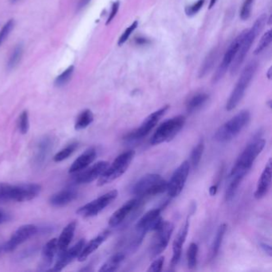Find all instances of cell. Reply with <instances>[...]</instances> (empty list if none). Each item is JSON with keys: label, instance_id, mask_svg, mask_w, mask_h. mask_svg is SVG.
<instances>
[{"label": "cell", "instance_id": "cell-37", "mask_svg": "<svg viewBox=\"0 0 272 272\" xmlns=\"http://www.w3.org/2000/svg\"><path fill=\"white\" fill-rule=\"evenodd\" d=\"M74 66L70 65L66 70H64L60 75L55 78V85L57 87H61L67 84L70 82V79L74 74Z\"/></svg>", "mask_w": 272, "mask_h": 272}, {"label": "cell", "instance_id": "cell-46", "mask_svg": "<svg viewBox=\"0 0 272 272\" xmlns=\"http://www.w3.org/2000/svg\"><path fill=\"white\" fill-rule=\"evenodd\" d=\"M119 6H120V2L119 1H116L114 2L112 5V8H111V11H110V15H109V18H108L107 22H106V24H110V22L112 21L114 18L115 17V15H117L118 11H119Z\"/></svg>", "mask_w": 272, "mask_h": 272}, {"label": "cell", "instance_id": "cell-5", "mask_svg": "<svg viewBox=\"0 0 272 272\" xmlns=\"http://www.w3.org/2000/svg\"><path fill=\"white\" fill-rule=\"evenodd\" d=\"M167 184L168 182L163 180L159 174H147L134 184L132 192L141 198L156 196L167 191Z\"/></svg>", "mask_w": 272, "mask_h": 272}, {"label": "cell", "instance_id": "cell-12", "mask_svg": "<svg viewBox=\"0 0 272 272\" xmlns=\"http://www.w3.org/2000/svg\"><path fill=\"white\" fill-rule=\"evenodd\" d=\"M169 108V106H163L162 108L149 115L137 129L131 132L126 136L125 140L132 142V141L142 139L143 137H146L154 127L156 126L160 119L165 115Z\"/></svg>", "mask_w": 272, "mask_h": 272}, {"label": "cell", "instance_id": "cell-47", "mask_svg": "<svg viewBox=\"0 0 272 272\" xmlns=\"http://www.w3.org/2000/svg\"><path fill=\"white\" fill-rule=\"evenodd\" d=\"M11 219V215L6 212L3 211L2 209H0V224L6 223V222L9 221Z\"/></svg>", "mask_w": 272, "mask_h": 272}, {"label": "cell", "instance_id": "cell-4", "mask_svg": "<svg viewBox=\"0 0 272 272\" xmlns=\"http://www.w3.org/2000/svg\"><path fill=\"white\" fill-rule=\"evenodd\" d=\"M258 62L255 60H252L245 66L244 69L241 73V77L239 78L236 87L232 91L230 97L228 98L226 105V110L228 111L234 110L238 106L240 101L242 100L245 91L247 89L249 84L251 83L255 72L257 70Z\"/></svg>", "mask_w": 272, "mask_h": 272}, {"label": "cell", "instance_id": "cell-25", "mask_svg": "<svg viewBox=\"0 0 272 272\" xmlns=\"http://www.w3.org/2000/svg\"><path fill=\"white\" fill-rule=\"evenodd\" d=\"M110 234V232L109 231H105V232L100 233L93 240H91L87 244L85 243L84 247L78 257V261L83 262L87 260L91 254L93 253L107 240Z\"/></svg>", "mask_w": 272, "mask_h": 272}, {"label": "cell", "instance_id": "cell-20", "mask_svg": "<svg viewBox=\"0 0 272 272\" xmlns=\"http://www.w3.org/2000/svg\"><path fill=\"white\" fill-rule=\"evenodd\" d=\"M78 192L75 188H66L60 190L51 196L49 202L51 206L55 208H61L69 205L76 200Z\"/></svg>", "mask_w": 272, "mask_h": 272}, {"label": "cell", "instance_id": "cell-40", "mask_svg": "<svg viewBox=\"0 0 272 272\" xmlns=\"http://www.w3.org/2000/svg\"><path fill=\"white\" fill-rule=\"evenodd\" d=\"M15 27V21L13 19H10L8 22H6L5 25L2 27L0 30V47L2 46V43L5 42L6 38L8 37L11 33L13 28Z\"/></svg>", "mask_w": 272, "mask_h": 272}, {"label": "cell", "instance_id": "cell-53", "mask_svg": "<svg viewBox=\"0 0 272 272\" xmlns=\"http://www.w3.org/2000/svg\"><path fill=\"white\" fill-rule=\"evenodd\" d=\"M11 1L12 2H18V1H19V0H11Z\"/></svg>", "mask_w": 272, "mask_h": 272}, {"label": "cell", "instance_id": "cell-19", "mask_svg": "<svg viewBox=\"0 0 272 272\" xmlns=\"http://www.w3.org/2000/svg\"><path fill=\"white\" fill-rule=\"evenodd\" d=\"M140 201L138 199H132L127 201L125 204L121 206L120 209H118L115 212L111 215L109 219V226L111 228H115L117 226L120 225L127 216L133 212V210L139 206Z\"/></svg>", "mask_w": 272, "mask_h": 272}, {"label": "cell", "instance_id": "cell-24", "mask_svg": "<svg viewBox=\"0 0 272 272\" xmlns=\"http://www.w3.org/2000/svg\"><path fill=\"white\" fill-rule=\"evenodd\" d=\"M96 156H97L96 149L91 147L86 150L83 154H81L80 156H78L76 160H74V163L70 167L69 173L74 174V173L83 171L92 164Z\"/></svg>", "mask_w": 272, "mask_h": 272}, {"label": "cell", "instance_id": "cell-30", "mask_svg": "<svg viewBox=\"0 0 272 272\" xmlns=\"http://www.w3.org/2000/svg\"><path fill=\"white\" fill-rule=\"evenodd\" d=\"M227 231V225L225 224H221L218 228L217 232L215 234V238L213 241L211 248V260H214L219 254V249L221 247L222 242L224 240L225 232Z\"/></svg>", "mask_w": 272, "mask_h": 272}, {"label": "cell", "instance_id": "cell-10", "mask_svg": "<svg viewBox=\"0 0 272 272\" xmlns=\"http://www.w3.org/2000/svg\"><path fill=\"white\" fill-rule=\"evenodd\" d=\"M118 195L119 192L117 190L106 192V194L95 199L94 201L79 208L77 210V214L83 218L93 217L95 215H98L101 211H103L111 203L114 202Z\"/></svg>", "mask_w": 272, "mask_h": 272}, {"label": "cell", "instance_id": "cell-43", "mask_svg": "<svg viewBox=\"0 0 272 272\" xmlns=\"http://www.w3.org/2000/svg\"><path fill=\"white\" fill-rule=\"evenodd\" d=\"M205 0H198L194 4L186 7V14L189 15V16L194 15L195 14H196V13L198 12V11L202 8L203 5L205 3Z\"/></svg>", "mask_w": 272, "mask_h": 272}, {"label": "cell", "instance_id": "cell-44", "mask_svg": "<svg viewBox=\"0 0 272 272\" xmlns=\"http://www.w3.org/2000/svg\"><path fill=\"white\" fill-rule=\"evenodd\" d=\"M165 261V257H159L156 260L152 262L150 268H149V272H160L162 271L163 264Z\"/></svg>", "mask_w": 272, "mask_h": 272}, {"label": "cell", "instance_id": "cell-17", "mask_svg": "<svg viewBox=\"0 0 272 272\" xmlns=\"http://www.w3.org/2000/svg\"><path fill=\"white\" fill-rule=\"evenodd\" d=\"M109 165V162L105 160L95 163L94 165L90 168L87 167L83 171L78 172L79 173L74 177V182L78 184H83L94 181L95 180L98 179L101 177Z\"/></svg>", "mask_w": 272, "mask_h": 272}, {"label": "cell", "instance_id": "cell-14", "mask_svg": "<svg viewBox=\"0 0 272 272\" xmlns=\"http://www.w3.org/2000/svg\"><path fill=\"white\" fill-rule=\"evenodd\" d=\"M38 232V228L34 224H25L15 231L8 241L5 242L2 249L6 252H11L17 248L19 245L23 244L29 239L35 236Z\"/></svg>", "mask_w": 272, "mask_h": 272}, {"label": "cell", "instance_id": "cell-41", "mask_svg": "<svg viewBox=\"0 0 272 272\" xmlns=\"http://www.w3.org/2000/svg\"><path fill=\"white\" fill-rule=\"evenodd\" d=\"M253 1L254 0H244V2L242 3L241 11V18L242 20H246L250 17Z\"/></svg>", "mask_w": 272, "mask_h": 272}, {"label": "cell", "instance_id": "cell-9", "mask_svg": "<svg viewBox=\"0 0 272 272\" xmlns=\"http://www.w3.org/2000/svg\"><path fill=\"white\" fill-rule=\"evenodd\" d=\"M173 230L174 225L169 221L161 222L160 225L154 230L155 234L150 250L151 257H156L165 251L171 239Z\"/></svg>", "mask_w": 272, "mask_h": 272}, {"label": "cell", "instance_id": "cell-27", "mask_svg": "<svg viewBox=\"0 0 272 272\" xmlns=\"http://www.w3.org/2000/svg\"><path fill=\"white\" fill-rule=\"evenodd\" d=\"M245 176L241 174H237V175L229 176V183H228L227 189L225 192V199L227 201H231L234 198L238 191L239 187L241 184V182L244 178Z\"/></svg>", "mask_w": 272, "mask_h": 272}, {"label": "cell", "instance_id": "cell-6", "mask_svg": "<svg viewBox=\"0 0 272 272\" xmlns=\"http://www.w3.org/2000/svg\"><path fill=\"white\" fill-rule=\"evenodd\" d=\"M134 156L135 152L133 150H129L117 156L114 162L109 165L107 169L98 178L97 185H106L121 177L129 168Z\"/></svg>", "mask_w": 272, "mask_h": 272}, {"label": "cell", "instance_id": "cell-22", "mask_svg": "<svg viewBox=\"0 0 272 272\" xmlns=\"http://www.w3.org/2000/svg\"><path fill=\"white\" fill-rule=\"evenodd\" d=\"M272 159H269L258 181L255 192V197L258 200L264 198L268 194L272 183Z\"/></svg>", "mask_w": 272, "mask_h": 272}, {"label": "cell", "instance_id": "cell-35", "mask_svg": "<svg viewBox=\"0 0 272 272\" xmlns=\"http://www.w3.org/2000/svg\"><path fill=\"white\" fill-rule=\"evenodd\" d=\"M198 245L196 242H192L189 245L187 252V264L190 270H193L197 265V257H198Z\"/></svg>", "mask_w": 272, "mask_h": 272}, {"label": "cell", "instance_id": "cell-15", "mask_svg": "<svg viewBox=\"0 0 272 272\" xmlns=\"http://www.w3.org/2000/svg\"><path fill=\"white\" fill-rule=\"evenodd\" d=\"M86 241L85 239H81L80 241L75 243L73 247L65 249V251H61L58 255L57 261L55 263V266L49 271L51 272H61L65 267H67L70 263L74 261L75 259H78L80 255L81 251L84 247Z\"/></svg>", "mask_w": 272, "mask_h": 272}, {"label": "cell", "instance_id": "cell-33", "mask_svg": "<svg viewBox=\"0 0 272 272\" xmlns=\"http://www.w3.org/2000/svg\"><path fill=\"white\" fill-rule=\"evenodd\" d=\"M78 147V142H72V143L69 144L66 147L60 150V152L55 154V156H54V161L55 162H61L63 160H66L76 151Z\"/></svg>", "mask_w": 272, "mask_h": 272}, {"label": "cell", "instance_id": "cell-16", "mask_svg": "<svg viewBox=\"0 0 272 272\" xmlns=\"http://www.w3.org/2000/svg\"><path fill=\"white\" fill-rule=\"evenodd\" d=\"M244 32H242L237 38H235L234 41L232 42V44L228 47V51H226L223 61L219 65V67L217 68V70H216L214 76H213V82L214 83L219 82L224 76V74H226L228 67L232 65V61H233L236 55H237L239 47L241 46V41H242Z\"/></svg>", "mask_w": 272, "mask_h": 272}, {"label": "cell", "instance_id": "cell-42", "mask_svg": "<svg viewBox=\"0 0 272 272\" xmlns=\"http://www.w3.org/2000/svg\"><path fill=\"white\" fill-rule=\"evenodd\" d=\"M137 26H138V23H137V21L133 22V24H131L129 28H127L126 30H124V33L121 34L120 38H119V46H121L123 43H124V42L128 40V38H129V36H130L131 34L134 31V30H135L136 28H137Z\"/></svg>", "mask_w": 272, "mask_h": 272}, {"label": "cell", "instance_id": "cell-23", "mask_svg": "<svg viewBox=\"0 0 272 272\" xmlns=\"http://www.w3.org/2000/svg\"><path fill=\"white\" fill-rule=\"evenodd\" d=\"M58 252V239L54 238L44 245L42 251V260L39 264V270L49 271Z\"/></svg>", "mask_w": 272, "mask_h": 272}, {"label": "cell", "instance_id": "cell-21", "mask_svg": "<svg viewBox=\"0 0 272 272\" xmlns=\"http://www.w3.org/2000/svg\"><path fill=\"white\" fill-rule=\"evenodd\" d=\"M188 229H189V222L184 223L182 228L180 229L178 236L173 241V257L171 260V266L176 267L179 264L181 257L182 247L185 242L186 238L188 236Z\"/></svg>", "mask_w": 272, "mask_h": 272}, {"label": "cell", "instance_id": "cell-38", "mask_svg": "<svg viewBox=\"0 0 272 272\" xmlns=\"http://www.w3.org/2000/svg\"><path fill=\"white\" fill-rule=\"evenodd\" d=\"M19 131L22 134H27L30 129V121L28 110H24L19 115V122H18Z\"/></svg>", "mask_w": 272, "mask_h": 272}, {"label": "cell", "instance_id": "cell-29", "mask_svg": "<svg viewBox=\"0 0 272 272\" xmlns=\"http://www.w3.org/2000/svg\"><path fill=\"white\" fill-rule=\"evenodd\" d=\"M124 260V255L117 253L109 258L99 269L100 272H114L119 269Z\"/></svg>", "mask_w": 272, "mask_h": 272}, {"label": "cell", "instance_id": "cell-13", "mask_svg": "<svg viewBox=\"0 0 272 272\" xmlns=\"http://www.w3.org/2000/svg\"><path fill=\"white\" fill-rule=\"evenodd\" d=\"M189 169V162L185 160L173 173L171 179L167 184V192L171 198H175L181 193L188 180Z\"/></svg>", "mask_w": 272, "mask_h": 272}, {"label": "cell", "instance_id": "cell-11", "mask_svg": "<svg viewBox=\"0 0 272 272\" xmlns=\"http://www.w3.org/2000/svg\"><path fill=\"white\" fill-rule=\"evenodd\" d=\"M42 186L38 183H27L10 184L9 201L25 202L31 201L40 194Z\"/></svg>", "mask_w": 272, "mask_h": 272}, {"label": "cell", "instance_id": "cell-32", "mask_svg": "<svg viewBox=\"0 0 272 272\" xmlns=\"http://www.w3.org/2000/svg\"><path fill=\"white\" fill-rule=\"evenodd\" d=\"M23 54H24L23 45L19 44L15 46V48L11 52V55H10V57H9L7 63H6V69L8 70H12L13 69H15L17 66L18 64L19 63L20 60H21Z\"/></svg>", "mask_w": 272, "mask_h": 272}, {"label": "cell", "instance_id": "cell-7", "mask_svg": "<svg viewBox=\"0 0 272 272\" xmlns=\"http://www.w3.org/2000/svg\"><path fill=\"white\" fill-rule=\"evenodd\" d=\"M185 123V118L179 115L173 119L165 121L159 125L153 135L151 137L150 143L152 146H156L164 142H169L178 135L181 130Z\"/></svg>", "mask_w": 272, "mask_h": 272}, {"label": "cell", "instance_id": "cell-45", "mask_svg": "<svg viewBox=\"0 0 272 272\" xmlns=\"http://www.w3.org/2000/svg\"><path fill=\"white\" fill-rule=\"evenodd\" d=\"M10 183H0V202L9 201Z\"/></svg>", "mask_w": 272, "mask_h": 272}, {"label": "cell", "instance_id": "cell-26", "mask_svg": "<svg viewBox=\"0 0 272 272\" xmlns=\"http://www.w3.org/2000/svg\"><path fill=\"white\" fill-rule=\"evenodd\" d=\"M77 222L72 221L63 228V230L58 239V252L65 251L70 246V242L74 237V232L76 230Z\"/></svg>", "mask_w": 272, "mask_h": 272}, {"label": "cell", "instance_id": "cell-51", "mask_svg": "<svg viewBox=\"0 0 272 272\" xmlns=\"http://www.w3.org/2000/svg\"><path fill=\"white\" fill-rule=\"evenodd\" d=\"M137 42V43H139V44H146V42H148V41L145 39V38H138Z\"/></svg>", "mask_w": 272, "mask_h": 272}, {"label": "cell", "instance_id": "cell-49", "mask_svg": "<svg viewBox=\"0 0 272 272\" xmlns=\"http://www.w3.org/2000/svg\"><path fill=\"white\" fill-rule=\"evenodd\" d=\"M260 246H261V248L264 250V252H266V254H268L269 256H272V251L271 245L265 243V242H261Z\"/></svg>", "mask_w": 272, "mask_h": 272}, {"label": "cell", "instance_id": "cell-31", "mask_svg": "<svg viewBox=\"0 0 272 272\" xmlns=\"http://www.w3.org/2000/svg\"><path fill=\"white\" fill-rule=\"evenodd\" d=\"M94 119L93 113L90 110H83L77 118L76 122L74 124L75 130H83L92 124Z\"/></svg>", "mask_w": 272, "mask_h": 272}, {"label": "cell", "instance_id": "cell-52", "mask_svg": "<svg viewBox=\"0 0 272 272\" xmlns=\"http://www.w3.org/2000/svg\"><path fill=\"white\" fill-rule=\"evenodd\" d=\"M215 2H216V0H211L210 1V5H209V8H212L215 5Z\"/></svg>", "mask_w": 272, "mask_h": 272}, {"label": "cell", "instance_id": "cell-50", "mask_svg": "<svg viewBox=\"0 0 272 272\" xmlns=\"http://www.w3.org/2000/svg\"><path fill=\"white\" fill-rule=\"evenodd\" d=\"M218 189V183H215V184H213L212 186H211V188H209V192L212 196H214L217 192Z\"/></svg>", "mask_w": 272, "mask_h": 272}, {"label": "cell", "instance_id": "cell-8", "mask_svg": "<svg viewBox=\"0 0 272 272\" xmlns=\"http://www.w3.org/2000/svg\"><path fill=\"white\" fill-rule=\"evenodd\" d=\"M160 209L150 210L137 221L135 227V240L133 241V244L135 247L139 246L147 232L155 230L163 221L162 218L160 216Z\"/></svg>", "mask_w": 272, "mask_h": 272}, {"label": "cell", "instance_id": "cell-34", "mask_svg": "<svg viewBox=\"0 0 272 272\" xmlns=\"http://www.w3.org/2000/svg\"><path fill=\"white\" fill-rule=\"evenodd\" d=\"M216 58H217V51H216V50H214V51H211L209 53L207 58L205 59L204 63L201 65L199 76L203 78V77L205 76L212 70V68L213 67V65H214V63L215 62Z\"/></svg>", "mask_w": 272, "mask_h": 272}, {"label": "cell", "instance_id": "cell-18", "mask_svg": "<svg viewBox=\"0 0 272 272\" xmlns=\"http://www.w3.org/2000/svg\"><path fill=\"white\" fill-rule=\"evenodd\" d=\"M55 146V138L51 136H45L39 141L34 156V164L38 167L44 165L47 161L49 155L51 154Z\"/></svg>", "mask_w": 272, "mask_h": 272}, {"label": "cell", "instance_id": "cell-39", "mask_svg": "<svg viewBox=\"0 0 272 272\" xmlns=\"http://www.w3.org/2000/svg\"><path fill=\"white\" fill-rule=\"evenodd\" d=\"M272 30H268L264 36L262 37L261 40L259 42L257 47L255 49V55H259L269 46L271 42H272Z\"/></svg>", "mask_w": 272, "mask_h": 272}, {"label": "cell", "instance_id": "cell-28", "mask_svg": "<svg viewBox=\"0 0 272 272\" xmlns=\"http://www.w3.org/2000/svg\"><path fill=\"white\" fill-rule=\"evenodd\" d=\"M209 96L207 93H201L192 96L186 105V109L189 114L196 112V110L201 109L209 100Z\"/></svg>", "mask_w": 272, "mask_h": 272}, {"label": "cell", "instance_id": "cell-2", "mask_svg": "<svg viewBox=\"0 0 272 272\" xmlns=\"http://www.w3.org/2000/svg\"><path fill=\"white\" fill-rule=\"evenodd\" d=\"M250 119L251 114L248 110H242L227 122L222 124L215 132L214 138L219 143L229 142L238 136L241 131L247 126Z\"/></svg>", "mask_w": 272, "mask_h": 272}, {"label": "cell", "instance_id": "cell-1", "mask_svg": "<svg viewBox=\"0 0 272 272\" xmlns=\"http://www.w3.org/2000/svg\"><path fill=\"white\" fill-rule=\"evenodd\" d=\"M266 22L267 15L265 14H263L256 19L252 28L247 31L244 32L242 41H241V46L239 47L237 55L231 65L232 74H237V72L242 65V61H244L245 56L251 48V44L253 43L254 40L257 37L258 34H260L261 30H263Z\"/></svg>", "mask_w": 272, "mask_h": 272}, {"label": "cell", "instance_id": "cell-3", "mask_svg": "<svg viewBox=\"0 0 272 272\" xmlns=\"http://www.w3.org/2000/svg\"><path fill=\"white\" fill-rule=\"evenodd\" d=\"M265 145V140L260 138L254 140L251 143L248 144L235 163L229 176L237 174L246 176L249 170L251 169L257 156L260 155L262 150H264Z\"/></svg>", "mask_w": 272, "mask_h": 272}, {"label": "cell", "instance_id": "cell-48", "mask_svg": "<svg viewBox=\"0 0 272 272\" xmlns=\"http://www.w3.org/2000/svg\"><path fill=\"white\" fill-rule=\"evenodd\" d=\"M91 0H79L78 5H77V11H83V9L86 8V6H88Z\"/></svg>", "mask_w": 272, "mask_h": 272}, {"label": "cell", "instance_id": "cell-36", "mask_svg": "<svg viewBox=\"0 0 272 272\" xmlns=\"http://www.w3.org/2000/svg\"><path fill=\"white\" fill-rule=\"evenodd\" d=\"M204 150H205V144H204L203 139H201L195 146L194 149L192 150V153H191V163L194 168L198 166L199 164L201 162Z\"/></svg>", "mask_w": 272, "mask_h": 272}]
</instances>
